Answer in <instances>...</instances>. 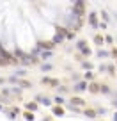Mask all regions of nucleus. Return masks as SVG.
I'll return each mask as SVG.
<instances>
[{
    "label": "nucleus",
    "mask_w": 117,
    "mask_h": 121,
    "mask_svg": "<svg viewBox=\"0 0 117 121\" xmlns=\"http://www.w3.org/2000/svg\"><path fill=\"white\" fill-rule=\"evenodd\" d=\"M76 46H78V48L82 50V52L85 53V55H89V53H91V52H89V48L85 46V43H83V41H78V45H76Z\"/></svg>",
    "instance_id": "obj_1"
},
{
    "label": "nucleus",
    "mask_w": 117,
    "mask_h": 121,
    "mask_svg": "<svg viewBox=\"0 0 117 121\" xmlns=\"http://www.w3.org/2000/svg\"><path fill=\"white\" fill-rule=\"evenodd\" d=\"M64 34H66V30L61 29V34H57L55 38H53V43H61V41H62V36H64Z\"/></svg>",
    "instance_id": "obj_2"
},
{
    "label": "nucleus",
    "mask_w": 117,
    "mask_h": 121,
    "mask_svg": "<svg viewBox=\"0 0 117 121\" xmlns=\"http://www.w3.org/2000/svg\"><path fill=\"white\" fill-rule=\"evenodd\" d=\"M85 89H87V84L85 82H78L75 86V91H85Z\"/></svg>",
    "instance_id": "obj_3"
},
{
    "label": "nucleus",
    "mask_w": 117,
    "mask_h": 121,
    "mask_svg": "<svg viewBox=\"0 0 117 121\" xmlns=\"http://www.w3.org/2000/svg\"><path fill=\"white\" fill-rule=\"evenodd\" d=\"M89 22H91L92 27H98V22H96V14H94V13H91V14H89Z\"/></svg>",
    "instance_id": "obj_4"
},
{
    "label": "nucleus",
    "mask_w": 117,
    "mask_h": 121,
    "mask_svg": "<svg viewBox=\"0 0 117 121\" xmlns=\"http://www.w3.org/2000/svg\"><path fill=\"white\" fill-rule=\"evenodd\" d=\"M37 100H39V103H43V105H50V98H46V96H37Z\"/></svg>",
    "instance_id": "obj_5"
},
{
    "label": "nucleus",
    "mask_w": 117,
    "mask_h": 121,
    "mask_svg": "<svg viewBox=\"0 0 117 121\" xmlns=\"http://www.w3.org/2000/svg\"><path fill=\"white\" fill-rule=\"evenodd\" d=\"M43 82H46V84H53V86H57V80H53V78H48V77H44V78H43Z\"/></svg>",
    "instance_id": "obj_6"
},
{
    "label": "nucleus",
    "mask_w": 117,
    "mask_h": 121,
    "mask_svg": "<svg viewBox=\"0 0 117 121\" xmlns=\"http://www.w3.org/2000/svg\"><path fill=\"white\" fill-rule=\"evenodd\" d=\"M71 102L75 103V105H83V100H82V98H73Z\"/></svg>",
    "instance_id": "obj_7"
},
{
    "label": "nucleus",
    "mask_w": 117,
    "mask_h": 121,
    "mask_svg": "<svg viewBox=\"0 0 117 121\" xmlns=\"http://www.w3.org/2000/svg\"><path fill=\"white\" fill-rule=\"evenodd\" d=\"M85 116L87 117H96V112L94 110H85Z\"/></svg>",
    "instance_id": "obj_8"
},
{
    "label": "nucleus",
    "mask_w": 117,
    "mask_h": 121,
    "mask_svg": "<svg viewBox=\"0 0 117 121\" xmlns=\"http://www.w3.org/2000/svg\"><path fill=\"white\" fill-rule=\"evenodd\" d=\"M53 112H55L57 116H62V114H64V110H62V109H59V107H55V109H53Z\"/></svg>",
    "instance_id": "obj_9"
},
{
    "label": "nucleus",
    "mask_w": 117,
    "mask_h": 121,
    "mask_svg": "<svg viewBox=\"0 0 117 121\" xmlns=\"http://www.w3.org/2000/svg\"><path fill=\"white\" fill-rule=\"evenodd\" d=\"M98 55H99V57H108L110 53H108V52H105V50H99V52H98Z\"/></svg>",
    "instance_id": "obj_10"
},
{
    "label": "nucleus",
    "mask_w": 117,
    "mask_h": 121,
    "mask_svg": "<svg viewBox=\"0 0 117 121\" xmlns=\"http://www.w3.org/2000/svg\"><path fill=\"white\" fill-rule=\"evenodd\" d=\"M27 109H30V110H36V109H37V105H36V103H27Z\"/></svg>",
    "instance_id": "obj_11"
},
{
    "label": "nucleus",
    "mask_w": 117,
    "mask_h": 121,
    "mask_svg": "<svg viewBox=\"0 0 117 121\" xmlns=\"http://www.w3.org/2000/svg\"><path fill=\"white\" fill-rule=\"evenodd\" d=\"M18 84H20V86H23V87H30V84L25 82V80H18Z\"/></svg>",
    "instance_id": "obj_12"
},
{
    "label": "nucleus",
    "mask_w": 117,
    "mask_h": 121,
    "mask_svg": "<svg viewBox=\"0 0 117 121\" xmlns=\"http://www.w3.org/2000/svg\"><path fill=\"white\" fill-rule=\"evenodd\" d=\"M92 77H94V75H92V73H91V71H89V73H85V75H83V78H85V80H91V78H92Z\"/></svg>",
    "instance_id": "obj_13"
},
{
    "label": "nucleus",
    "mask_w": 117,
    "mask_h": 121,
    "mask_svg": "<svg viewBox=\"0 0 117 121\" xmlns=\"http://www.w3.org/2000/svg\"><path fill=\"white\" fill-rule=\"evenodd\" d=\"M101 16H103V20H106V22H108V20H110V16L106 14V11H101Z\"/></svg>",
    "instance_id": "obj_14"
},
{
    "label": "nucleus",
    "mask_w": 117,
    "mask_h": 121,
    "mask_svg": "<svg viewBox=\"0 0 117 121\" xmlns=\"http://www.w3.org/2000/svg\"><path fill=\"white\" fill-rule=\"evenodd\" d=\"M50 69H52L50 64H43V71H50Z\"/></svg>",
    "instance_id": "obj_15"
},
{
    "label": "nucleus",
    "mask_w": 117,
    "mask_h": 121,
    "mask_svg": "<svg viewBox=\"0 0 117 121\" xmlns=\"http://www.w3.org/2000/svg\"><path fill=\"white\" fill-rule=\"evenodd\" d=\"M25 119H28V121H32V119H34V116H32V114H30V112H28V114H25Z\"/></svg>",
    "instance_id": "obj_16"
},
{
    "label": "nucleus",
    "mask_w": 117,
    "mask_h": 121,
    "mask_svg": "<svg viewBox=\"0 0 117 121\" xmlns=\"http://www.w3.org/2000/svg\"><path fill=\"white\" fill-rule=\"evenodd\" d=\"M55 102H57V103H62V102H64V98H62V96H57Z\"/></svg>",
    "instance_id": "obj_17"
},
{
    "label": "nucleus",
    "mask_w": 117,
    "mask_h": 121,
    "mask_svg": "<svg viewBox=\"0 0 117 121\" xmlns=\"http://www.w3.org/2000/svg\"><path fill=\"white\" fill-rule=\"evenodd\" d=\"M96 43H99V45L103 43V38H101V36H96Z\"/></svg>",
    "instance_id": "obj_18"
},
{
    "label": "nucleus",
    "mask_w": 117,
    "mask_h": 121,
    "mask_svg": "<svg viewBox=\"0 0 117 121\" xmlns=\"http://www.w3.org/2000/svg\"><path fill=\"white\" fill-rule=\"evenodd\" d=\"M50 55H52L50 52H43V55H41V57H43V59H46V57H50Z\"/></svg>",
    "instance_id": "obj_19"
},
{
    "label": "nucleus",
    "mask_w": 117,
    "mask_h": 121,
    "mask_svg": "<svg viewBox=\"0 0 117 121\" xmlns=\"http://www.w3.org/2000/svg\"><path fill=\"white\" fill-rule=\"evenodd\" d=\"M101 91H103V93H110V89H108L106 86H103V87H101Z\"/></svg>",
    "instance_id": "obj_20"
},
{
    "label": "nucleus",
    "mask_w": 117,
    "mask_h": 121,
    "mask_svg": "<svg viewBox=\"0 0 117 121\" xmlns=\"http://www.w3.org/2000/svg\"><path fill=\"white\" fill-rule=\"evenodd\" d=\"M113 121H117V112H115V114H113Z\"/></svg>",
    "instance_id": "obj_21"
},
{
    "label": "nucleus",
    "mask_w": 117,
    "mask_h": 121,
    "mask_svg": "<svg viewBox=\"0 0 117 121\" xmlns=\"http://www.w3.org/2000/svg\"><path fill=\"white\" fill-rule=\"evenodd\" d=\"M2 109H4V107H2V105H0V110H2Z\"/></svg>",
    "instance_id": "obj_22"
}]
</instances>
